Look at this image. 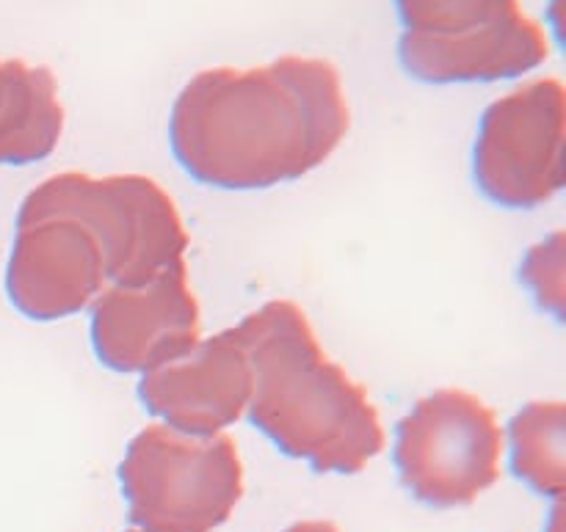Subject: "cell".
<instances>
[{"mask_svg": "<svg viewBox=\"0 0 566 532\" xmlns=\"http://www.w3.org/2000/svg\"><path fill=\"white\" fill-rule=\"evenodd\" d=\"M188 246L175 199L149 177L61 171L17 210L6 292L25 318L64 320L86 312L108 287L182 265Z\"/></svg>", "mask_w": 566, "mask_h": 532, "instance_id": "obj_1", "label": "cell"}, {"mask_svg": "<svg viewBox=\"0 0 566 532\" xmlns=\"http://www.w3.org/2000/svg\"><path fill=\"white\" fill-rule=\"evenodd\" d=\"M352 127L343 77L326 58L282 55L254 70L216 66L177 94L169 143L191 180L265 191L326 163Z\"/></svg>", "mask_w": 566, "mask_h": 532, "instance_id": "obj_2", "label": "cell"}, {"mask_svg": "<svg viewBox=\"0 0 566 532\" xmlns=\"http://www.w3.org/2000/svg\"><path fill=\"white\" fill-rule=\"evenodd\" d=\"M238 331L252 364L247 414L287 458L318 475H357L385 450L379 408L326 357L302 307L269 301Z\"/></svg>", "mask_w": 566, "mask_h": 532, "instance_id": "obj_3", "label": "cell"}, {"mask_svg": "<svg viewBox=\"0 0 566 532\" xmlns=\"http://www.w3.org/2000/svg\"><path fill=\"white\" fill-rule=\"evenodd\" d=\"M119 483L136 530L213 532L235 513L247 475L232 436L147 425L127 445Z\"/></svg>", "mask_w": 566, "mask_h": 532, "instance_id": "obj_4", "label": "cell"}, {"mask_svg": "<svg viewBox=\"0 0 566 532\" xmlns=\"http://www.w3.org/2000/svg\"><path fill=\"white\" fill-rule=\"evenodd\" d=\"M398 58L420 83L512 81L545 64L547 33L520 0H396Z\"/></svg>", "mask_w": 566, "mask_h": 532, "instance_id": "obj_5", "label": "cell"}, {"mask_svg": "<svg viewBox=\"0 0 566 532\" xmlns=\"http://www.w3.org/2000/svg\"><path fill=\"white\" fill-rule=\"evenodd\" d=\"M506 434L495 412L464 390L420 397L398 423L396 461L401 486L429 508H468L501 480Z\"/></svg>", "mask_w": 566, "mask_h": 532, "instance_id": "obj_6", "label": "cell"}, {"mask_svg": "<svg viewBox=\"0 0 566 532\" xmlns=\"http://www.w3.org/2000/svg\"><path fill=\"white\" fill-rule=\"evenodd\" d=\"M566 92L539 77L495 99L479 121L473 177L490 202L534 210L564 191Z\"/></svg>", "mask_w": 566, "mask_h": 532, "instance_id": "obj_7", "label": "cell"}, {"mask_svg": "<svg viewBox=\"0 0 566 532\" xmlns=\"http://www.w3.org/2000/svg\"><path fill=\"white\" fill-rule=\"evenodd\" d=\"M92 345L114 373H149L202 340V312L188 263L138 285L108 287L88 307Z\"/></svg>", "mask_w": 566, "mask_h": 532, "instance_id": "obj_8", "label": "cell"}, {"mask_svg": "<svg viewBox=\"0 0 566 532\" xmlns=\"http://www.w3.org/2000/svg\"><path fill=\"white\" fill-rule=\"evenodd\" d=\"M252 364L238 326L142 375L138 397L153 417L188 436L227 434L247 414Z\"/></svg>", "mask_w": 566, "mask_h": 532, "instance_id": "obj_9", "label": "cell"}, {"mask_svg": "<svg viewBox=\"0 0 566 532\" xmlns=\"http://www.w3.org/2000/svg\"><path fill=\"white\" fill-rule=\"evenodd\" d=\"M64 132L59 81L48 66L0 58V166L42 163Z\"/></svg>", "mask_w": 566, "mask_h": 532, "instance_id": "obj_10", "label": "cell"}, {"mask_svg": "<svg viewBox=\"0 0 566 532\" xmlns=\"http://www.w3.org/2000/svg\"><path fill=\"white\" fill-rule=\"evenodd\" d=\"M566 408L562 401H536L509 425L512 469L536 494L562 500L566 486Z\"/></svg>", "mask_w": 566, "mask_h": 532, "instance_id": "obj_11", "label": "cell"}, {"mask_svg": "<svg viewBox=\"0 0 566 532\" xmlns=\"http://www.w3.org/2000/svg\"><path fill=\"white\" fill-rule=\"evenodd\" d=\"M520 279L534 292L536 304L556 318L564 315V232L536 243L523 259Z\"/></svg>", "mask_w": 566, "mask_h": 532, "instance_id": "obj_12", "label": "cell"}, {"mask_svg": "<svg viewBox=\"0 0 566 532\" xmlns=\"http://www.w3.org/2000/svg\"><path fill=\"white\" fill-rule=\"evenodd\" d=\"M285 532H340L337 524L332 522H298L293 528H287Z\"/></svg>", "mask_w": 566, "mask_h": 532, "instance_id": "obj_13", "label": "cell"}, {"mask_svg": "<svg viewBox=\"0 0 566 532\" xmlns=\"http://www.w3.org/2000/svg\"><path fill=\"white\" fill-rule=\"evenodd\" d=\"M127 532H142V530H136V528H133V530H127Z\"/></svg>", "mask_w": 566, "mask_h": 532, "instance_id": "obj_14", "label": "cell"}]
</instances>
